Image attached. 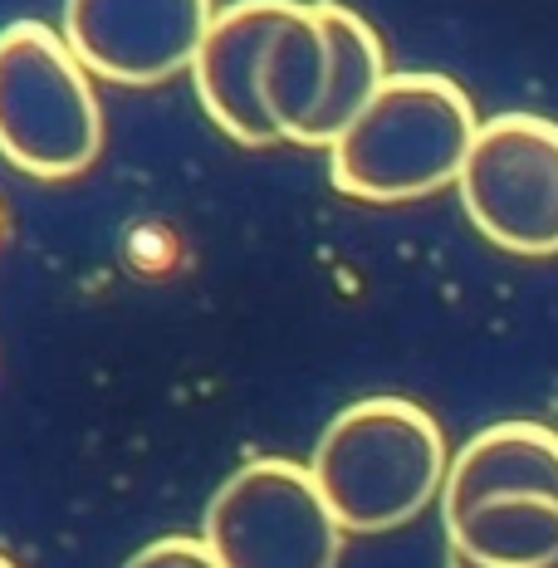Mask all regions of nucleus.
<instances>
[{"mask_svg":"<svg viewBox=\"0 0 558 568\" xmlns=\"http://www.w3.org/2000/svg\"><path fill=\"white\" fill-rule=\"evenodd\" d=\"M314 6H318V20H324V30H328V50H334V59H328L324 103H318L314 123L304 128L300 148L328 152L338 142L343 128L367 109V99L383 89V79L392 74V69H387V54H383L377 30L367 26L358 10L338 6V0H314Z\"/></svg>","mask_w":558,"mask_h":568,"instance_id":"11","label":"nucleus"},{"mask_svg":"<svg viewBox=\"0 0 558 568\" xmlns=\"http://www.w3.org/2000/svg\"><path fill=\"white\" fill-rule=\"evenodd\" d=\"M103 152V109L64 34L40 20L0 30V158L40 182H69Z\"/></svg>","mask_w":558,"mask_h":568,"instance_id":"3","label":"nucleus"},{"mask_svg":"<svg viewBox=\"0 0 558 568\" xmlns=\"http://www.w3.org/2000/svg\"><path fill=\"white\" fill-rule=\"evenodd\" d=\"M216 0H64V44L109 84H162L186 74Z\"/></svg>","mask_w":558,"mask_h":568,"instance_id":"6","label":"nucleus"},{"mask_svg":"<svg viewBox=\"0 0 558 568\" xmlns=\"http://www.w3.org/2000/svg\"><path fill=\"white\" fill-rule=\"evenodd\" d=\"M446 554L475 568H549L558 559V500L495 495L446 515Z\"/></svg>","mask_w":558,"mask_h":568,"instance_id":"9","label":"nucleus"},{"mask_svg":"<svg viewBox=\"0 0 558 568\" xmlns=\"http://www.w3.org/2000/svg\"><path fill=\"white\" fill-rule=\"evenodd\" d=\"M456 192L490 245L529 260L558 255V123L544 113L485 118Z\"/></svg>","mask_w":558,"mask_h":568,"instance_id":"5","label":"nucleus"},{"mask_svg":"<svg viewBox=\"0 0 558 568\" xmlns=\"http://www.w3.org/2000/svg\"><path fill=\"white\" fill-rule=\"evenodd\" d=\"M495 495H549L558 500V432L544 422H495L475 432L446 466L442 519Z\"/></svg>","mask_w":558,"mask_h":568,"instance_id":"8","label":"nucleus"},{"mask_svg":"<svg viewBox=\"0 0 558 568\" xmlns=\"http://www.w3.org/2000/svg\"><path fill=\"white\" fill-rule=\"evenodd\" d=\"M480 128L470 93L446 74H387L328 148V176L353 201H417L456 186Z\"/></svg>","mask_w":558,"mask_h":568,"instance_id":"2","label":"nucleus"},{"mask_svg":"<svg viewBox=\"0 0 558 568\" xmlns=\"http://www.w3.org/2000/svg\"><path fill=\"white\" fill-rule=\"evenodd\" d=\"M0 568H16V564H10V559H6V554H0Z\"/></svg>","mask_w":558,"mask_h":568,"instance_id":"14","label":"nucleus"},{"mask_svg":"<svg viewBox=\"0 0 558 568\" xmlns=\"http://www.w3.org/2000/svg\"><path fill=\"white\" fill-rule=\"evenodd\" d=\"M446 432L412 397H363L314 442L308 476L343 535H387L442 500Z\"/></svg>","mask_w":558,"mask_h":568,"instance_id":"1","label":"nucleus"},{"mask_svg":"<svg viewBox=\"0 0 558 568\" xmlns=\"http://www.w3.org/2000/svg\"><path fill=\"white\" fill-rule=\"evenodd\" d=\"M284 10H290V0H235V6L216 10L192 59L201 109L241 148H275L280 142L265 99H260V69H265V50L275 40Z\"/></svg>","mask_w":558,"mask_h":568,"instance_id":"7","label":"nucleus"},{"mask_svg":"<svg viewBox=\"0 0 558 568\" xmlns=\"http://www.w3.org/2000/svg\"><path fill=\"white\" fill-rule=\"evenodd\" d=\"M446 568H475V564H466V559H456V554H446ZM549 568H558V559H554Z\"/></svg>","mask_w":558,"mask_h":568,"instance_id":"13","label":"nucleus"},{"mask_svg":"<svg viewBox=\"0 0 558 568\" xmlns=\"http://www.w3.org/2000/svg\"><path fill=\"white\" fill-rule=\"evenodd\" d=\"M201 539L221 568H338L343 525L300 460L260 456L211 495Z\"/></svg>","mask_w":558,"mask_h":568,"instance_id":"4","label":"nucleus"},{"mask_svg":"<svg viewBox=\"0 0 558 568\" xmlns=\"http://www.w3.org/2000/svg\"><path fill=\"white\" fill-rule=\"evenodd\" d=\"M328 59H334V50H328L318 6L314 0H290L275 40L265 50V69H260V99H265V113L275 123L280 142L300 148L304 128L314 123L328 89Z\"/></svg>","mask_w":558,"mask_h":568,"instance_id":"10","label":"nucleus"},{"mask_svg":"<svg viewBox=\"0 0 558 568\" xmlns=\"http://www.w3.org/2000/svg\"><path fill=\"white\" fill-rule=\"evenodd\" d=\"M123 568H221V564H216V554L206 549V539L168 535V539L142 544V549Z\"/></svg>","mask_w":558,"mask_h":568,"instance_id":"12","label":"nucleus"}]
</instances>
